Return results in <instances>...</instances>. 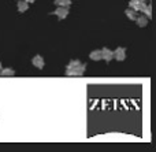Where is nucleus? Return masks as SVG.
<instances>
[{
	"label": "nucleus",
	"instance_id": "obj_8",
	"mask_svg": "<svg viewBox=\"0 0 156 152\" xmlns=\"http://www.w3.org/2000/svg\"><path fill=\"white\" fill-rule=\"evenodd\" d=\"M29 3L27 2H25V0H18V3H16V8H18V11L19 12H26L27 10H29Z\"/></svg>",
	"mask_w": 156,
	"mask_h": 152
},
{
	"label": "nucleus",
	"instance_id": "obj_3",
	"mask_svg": "<svg viewBox=\"0 0 156 152\" xmlns=\"http://www.w3.org/2000/svg\"><path fill=\"white\" fill-rule=\"evenodd\" d=\"M32 65L34 66L36 69H38V70H43V69L45 67V60H44V58L41 56V55H34V56L32 58Z\"/></svg>",
	"mask_w": 156,
	"mask_h": 152
},
{
	"label": "nucleus",
	"instance_id": "obj_14",
	"mask_svg": "<svg viewBox=\"0 0 156 152\" xmlns=\"http://www.w3.org/2000/svg\"><path fill=\"white\" fill-rule=\"evenodd\" d=\"M25 2H27V3H29V4H30V3H34L36 0H25Z\"/></svg>",
	"mask_w": 156,
	"mask_h": 152
},
{
	"label": "nucleus",
	"instance_id": "obj_6",
	"mask_svg": "<svg viewBox=\"0 0 156 152\" xmlns=\"http://www.w3.org/2000/svg\"><path fill=\"white\" fill-rule=\"evenodd\" d=\"M145 0H129V7L133 8V10H136L137 12H140L141 8L145 5Z\"/></svg>",
	"mask_w": 156,
	"mask_h": 152
},
{
	"label": "nucleus",
	"instance_id": "obj_4",
	"mask_svg": "<svg viewBox=\"0 0 156 152\" xmlns=\"http://www.w3.org/2000/svg\"><path fill=\"white\" fill-rule=\"evenodd\" d=\"M114 59L118 60V62H123L126 59V48L125 47H118L114 51Z\"/></svg>",
	"mask_w": 156,
	"mask_h": 152
},
{
	"label": "nucleus",
	"instance_id": "obj_13",
	"mask_svg": "<svg viewBox=\"0 0 156 152\" xmlns=\"http://www.w3.org/2000/svg\"><path fill=\"white\" fill-rule=\"evenodd\" d=\"M73 0H54L55 5H62V7H70Z\"/></svg>",
	"mask_w": 156,
	"mask_h": 152
},
{
	"label": "nucleus",
	"instance_id": "obj_5",
	"mask_svg": "<svg viewBox=\"0 0 156 152\" xmlns=\"http://www.w3.org/2000/svg\"><path fill=\"white\" fill-rule=\"evenodd\" d=\"M112 59H114V51H112V49H110L108 47L101 48V60L110 63Z\"/></svg>",
	"mask_w": 156,
	"mask_h": 152
},
{
	"label": "nucleus",
	"instance_id": "obj_16",
	"mask_svg": "<svg viewBox=\"0 0 156 152\" xmlns=\"http://www.w3.org/2000/svg\"><path fill=\"white\" fill-rule=\"evenodd\" d=\"M16 2H18V0H16Z\"/></svg>",
	"mask_w": 156,
	"mask_h": 152
},
{
	"label": "nucleus",
	"instance_id": "obj_15",
	"mask_svg": "<svg viewBox=\"0 0 156 152\" xmlns=\"http://www.w3.org/2000/svg\"><path fill=\"white\" fill-rule=\"evenodd\" d=\"M2 67H3V65H2V62H0V70H2Z\"/></svg>",
	"mask_w": 156,
	"mask_h": 152
},
{
	"label": "nucleus",
	"instance_id": "obj_10",
	"mask_svg": "<svg viewBox=\"0 0 156 152\" xmlns=\"http://www.w3.org/2000/svg\"><path fill=\"white\" fill-rule=\"evenodd\" d=\"M0 76L2 77H12V76H15V70H14L12 67H2Z\"/></svg>",
	"mask_w": 156,
	"mask_h": 152
},
{
	"label": "nucleus",
	"instance_id": "obj_2",
	"mask_svg": "<svg viewBox=\"0 0 156 152\" xmlns=\"http://www.w3.org/2000/svg\"><path fill=\"white\" fill-rule=\"evenodd\" d=\"M52 14H54L55 16H58V19H66L69 16V14H70V7H62V5H56V8H55L54 11H52Z\"/></svg>",
	"mask_w": 156,
	"mask_h": 152
},
{
	"label": "nucleus",
	"instance_id": "obj_7",
	"mask_svg": "<svg viewBox=\"0 0 156 152\" xmlns=\"http://www.w3.org/2000/svg\"><path fill=\"white\" fill-rule=\"evenodd\" d=\"M148 21H149V19L147 18L144 14H143V15H137V18L134 19V22L137 23V26H140V27H145L147 25H148Z\"/></svg>",
	"mask_w": 156,
	"mask_h": 152
},
{
	"label": "nucleus",
	"instance_id": "obj_1",
	"mask_svg": "<svg viewBox=\"0 0 156 152\" xmlns=\"http://www.w3.org/2000/svg\"><path fill=\"white\" fill-rule=\"evenodd\" d=\"M85 71H86V63H82L78 59H73L66 66L65 74L67 77H81L85 74Z\"/></svg>",
	"mask_w": 156,
	"mask_h": 152
},
{
	"label": "nucleus",
	"instance_id": "obj_12",
	"mask_svg": "<svg viewBox=\"0 0 156 152\" xmlns=\"http://www.w3.org/2000/svg\"><path fill=\"white\" fill-rule=\"evenodd\" d=\"M125 14H126V16H127V18H129L130 19V21H134V19L136 18H137V11H136V10H133V8H126V10H125Z\"/></svg>",
	"mask_w": 156,
	"mask_h": 152
},
{
	"label": "nucleus",
	"instance_id": "obj_9",
	"mask_svg": "<svg viewBox=\"0 0 156 152\" xmlns=\"http://www.w3.org/2000/svg\"><path fill=\"white\" fill-rule=\"evenodd\" d=\"M140 12H141V14H144V15H145L148 19H151V18H152V5L149 4V3H147V4L144 5L143 8H141Z\"/></svg>",
	"mask_w": 156,
	"mask_h": 152
},
{
	"label": "nucleus",
	"instance_id": "obj_11",
	"mask_svg": "<svg viewBox=\"0 0 156 152\" xmlns=\"http://www.w3.org/2000/svg\"><path fill=\"white\" fill-rule=\"evenodd\" d=\"M89 58L93 62H97V60H101V49H93V51L89 54Z\"/></svg>",
	"mask_w": 156,
	"mask_h": 152
}]
</instances>
